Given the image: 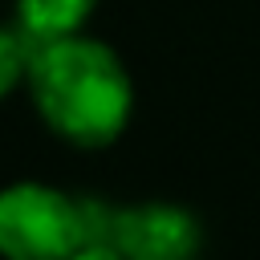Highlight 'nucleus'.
<instances>
[{"instance_id":"nucleus-1","label":"nucleus","mask_w":260,"mask_h":260,"mask_svg":"<svg viewBox=\"0 0 260 260\" xmlns=\"http://www.w3.org/2000/svg\"><path fill=\"white\" fill-rule=\"evenodd\" d=\"M24 81L41 122L73 146H110L134 110V85L122 57L81 32L37 45Z\"/></svg>"},{"instance_id":"nucleus-2","label":"nucleus","mask_w":260,"mask_h":260,"mask_svg":"<svg viewBox=\"0 0 260 260\" xmlns=\"http://www.w3.org/2000/svg\"><path fill=\"white\" fill-rule=\"evenodd\" d=\"M81 244H89L85 199L32 179L0 191V260H69Z\"/></svg>"},{"instance_id":"nucleus-3","label":"nucleus","mask_w":260,"mask_h":260,"mask_svg":"<svg viewBox=\"0 0 260 260\" xmlns=\"http://www.w3.org/2000/svg\"><path fill=\"white\" fill-rule=\"evenodd\" d=\"M89 244H110L122 260H199L203 228L179 203H98L85 199Z\"/></svg>"},{"instance_id":"nucleus-4","label":"nucleus","mask_w":260,"mask_h":260,"mask_svg":"<svg viewBox=\"0 0 260 260\" xmlns=\"http://www.w3.org/2000/svg\"><path fill=\"white\" fill-rule=\"evenodd\" d=\"M98 0H16V24L37 41H61L85 28Z\"/></svg>"},{"instance_id":"nucleus-5","label":"nucleus","mask_w":260,"mask_h":260,"mask_svg":"<svg viewBox=\"0 0 260 260\" xmlns=\"http://www.w3.org/2000/svg\"><path fill=\"white\" fill-rule=\"evenodd\" d=\"M32 49H37V41L20 24H0V98H8L28 77Z\"/></svg>"},{"instance_id":"nucleus-6","label":"nucleus","mask_w":260,"mask_h":260,"mask_svg":"<svg viewBox=\"0 0 260 260\" xmlns=\"http://www.w3.org/2000/svg\"><path fill=\"white\" fill-rule=\"evenodd\" d=\"M69 260H122V256H118L110 244H81Z\"/></svg>"}]
</instances>
